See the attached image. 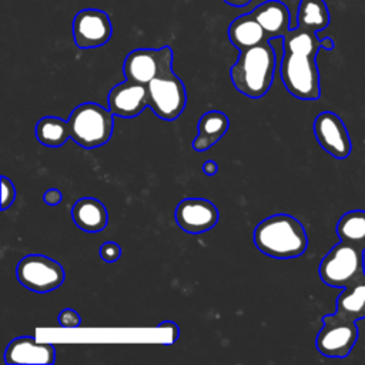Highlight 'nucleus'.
Masks as SVG:
<instances>
[{
	"instance_id": "obj_30",
	"label": "nucleus",
	"mask_w": 365,
	"mask_h": 365,
	"mask_svg": "<svg viewBox=\"0 0 365 365\" xmlns=\"http://www.w3.org/2000/svg\"><path fill=\"white\" fill-rule=\"evenodd\" d=\"M227 4L232 6V7H244L247 6L251 0H224Z\"/></svg>"
},
{
	"instance_id": "obj_15",
	"label": "nucleus",
	"mask_w": 365,
	"mask_h": 365,
	"mask_svg": "<svg viewBox=\"0 0 365 365\" xmlns=\"http://www.w3.org/2000/svg\"><path fill=\"white\" fill-rule=\"evenodd\" d=\"M251 14L261 24L268 38L284 37L291 29L288 7L279 0H268L258 4Z\"/></svg>"
},
{
	"instance_id": "obj_25",
	"label": "nucleus",
	"mask_w": 365,
	"mask_h": 365,
	"mask_svg": "<svg viewBox=\"0 0 365 365\" xmlns=\"http://www.w3.org/2000/svg\"><path fill=\"white\" fill-rule=\"evenodd\" d=\"M58 324L63 328H76L81 324V317L71 308H66L58 315Z\"/></svg>"
},
{
	"instance_id": "obj_29",
	"label": "nucleus",
	"mask_w": 365,
	"mask_h": 365,
	"mask_svg": "<svg viewBox=\"0 0 365 365\" xmlns=\"http://www.w3.org/2000/svg\"><path fill=\"white\" fill-rule=\"evenodd\" d=\"M202 171L207 175H214L218 171V165L215 161H207L202 164Z\"/></svg>"
},
{
	"instance_id": "obj_2",
	"label": "nucleus",
	"mask_w": 365,
	"mask_h": 365,
	"mask_svg": "<svg viewBox=\"0 0 365 365\" xmlns=\"http://www.w3.org/2000/svg\"><path fill=\"white\" fill-rule=\"evenodd\" d=\"M277 56L268 41L240 51L231 67V80L235 88L247 97L258 98L269 90L275 73Z\"/></svg>"
},
{
	"instance_id": "obj_11",
	"label": "nucleus",
	"mask_w": 365,
	"mask_h": 365,
	"mask_svg": "<svg viewBox=\"0 0 365 365\" xmlns=\"http://www.w3.org/2000/svg\"><path fill=\"white\" fill-rule=\"evenodd\" d=\"M314 134L322 150L335 158H346L352 151L349 133L341 117L332 111H322L315 117Z\"/></svg>"
},
{
	"instance_id": "obj_16",
	"label": "nucleus",
	"mask_w": 365,
	"mask_h": 365,
	"mask_svg": "<svg viewBox=\"0 0 365 365\" xmlns=\"http://www.w3.org/2000/svg\"><path fill=\"white\" fill-rule=\"evenodd\" d=\"M228 37L240 51L269 40L261 24L251 13L238 16L231 21L228 27Z\"/></svg>"
},
{
	"instance_id": "obj_18",
	"label": "nucleus",
	"mask_w": 365,
	"mask_h": 365,
	"mask_svg": "<svg viewBox=\"0 0 365 365\" xmlns=\"http://www.w3.org/2000/svg\"><path fill=\"white\" fill-rule=\"evenodd\" d=\"M334 47L335 43L331 37L318 38L315 31L301 27L289 29L288 33L282 37V48L288 53H305L317 56L321 48L332 50Z\"/></svg>"
},
{
	"instance_id": "obj_17",
	"label": "nucleus",
	"mask_w": 365,
	"mask_h": 365,
	"mask_svg": "<svg viewBox=\"0 0 365 365\" xmlns=\"http://www.w3.org/2000/svg\"><path fill=\"white\" fill-rule=\"evenodd\" d=\"M71 215L76 225L87 232H98L104 230L108 222V214L104 204L90 197L76 201Z\"/></svg>"
},
{
	"instance_id": "obj_22",
	"label": "nucleus",
	"mask_w": 365,
	"mask_h": 365,
	"mask_svg": "<svg viewBox=\"0 0 365 365\" xmlns=\"http://www.w3.org/2000/svg\"><path fill=\"white\" fill-rule=\"evenodd\" d=\"M336 234L341 241L365 250V210L345 212L336 224Z\"/></svg>"
},
{
	"instance_id": "obj_6",
	"label": "nucleus",
	"mask_w": 365,
	"mask_h": 365,
	"mask_svg": "<svg viewBox=\"0 0 365 365\" xmlns=\"http://www.w3.org/2000/svg\"><path fill=\"white\" fill-rule=\"evenodd\" d=\"M148 107L163 120H175L184 110L187 93L182 81L173 70L153 78L147 84Z\"/></svg>"
},
{
	"instance_id": "obj_20",
	"label": "nucleus",
	"mask_w": 365,
	"mask_h": 365,
	"mask_svg": "<svg viewBox=\"0 0 365 365\" xmlns=\"http://www.w3.org/2000/svg\"><path fill=\"white\" fill-rule=\"evenodd\" d=\"M335 312L354 321L365 318V279L342 288V292L336 298Z\"/></svg>"
},
{
	"instance_id": "obj_21",
	"label": "nucleus",
	"mask_w": 365,
	"mask_h": 365,
	"mask_svg": "<svg viewBox=\"0 0 365 365\" xmlns=\"http://www.w3.org/2000/svg\"><path fill=\"white\" fill-rule=\"evenodd\" d=\"M329 24V11L324 0H301L297 11V26L311 31H321Z\"/></svg>"
},
{
	"instance_id": "obj_23",
	"label": "nucleus",
	"mask_w": 365,
	"mask_h": 365,
	"mask_svg": "<svg viewBox=\"0 0 365 365\" xmlns=\"http://www.w3.org/2000/svg\"><path fill=\"white\" fill-rule=\"evenodd\" d=\"M37 140L47 147H60L70 137L68 121L47 115L38 120L36 125Z\"/></svg>"
},
{
	"instance_id": "obj_12",
	"label": "nucleus",
	"mask_w": 365,
	"mask_h": 365,
	"mask_svg": "<svg viewBox=\"0 0 365 365\" xmlns=\"http://www.w3.org/2000/svg\"><path fill=\"white\" fill-rule=\"evenodd\" d=\"M218 218L217 207L204 198H185L175 210L178 227L190 234H201L211 230Z\"/></svg>"
},
{
	"instance_id": "obj_26",
	"label": "nucleus",
	"mask_w": 365,
	"mask_h": 365,
	"mask_svg": "<svg viewBox=\"0 0 365 365\" xmlns=\"http://www.w3.org/2000/svg\"><path fill=\"white\" fill-rule=\"evenodd\" d=\"M120 255H121V248L115 242L108 241L100 247V257L106 262H115L120 258Z\"/></svg>"
},
{
	"instance_id": "obj_19",
	"label": "nucleus",
	"mask_w": 365,
	"mask_h": 365,
	"mask_svg": "<svg viewBox=\"0 0 365 365\" xmlns=\"http://www.w3.org/2000/svg\"><path fill=\"white\" fill-rule=\"evenodd\" d=\"M228 117L218 110L208 111L202 114L198 121V135L192 141V148L195 151H205L214 145L228 130Z\"/></svg>"
},
{
	"instance_id": "obj_9",
	"label": "nucleus",
	"mask_w": 365,
	"mask_h": 365,
	"mask_svg": "<svg viewBox=\"0 0 365 365\" xmlns=\"http://www.w3.org/2000/svg\"><path fill=\"white\" fill-rule=\"evenodd\" d=\"M20 284L36 292H48L58 288L64 281L63 267L46 255H27L16 268Z\"/></svg>"
},
{
	"instance_id": "obj_7",
	"label": "nucleus",
	"mask_w": 365,
	"mask_h": 365,
	"mask_svg": "<svg viewBox=\"0 0 365 365\" xmlns=\"http://www.w3.org/2000/svg\"><path fill=\"white\" fill-rule=\"evenodd\" d=\"M322 324L315 339V346L319 354L328 358L348 356L358 339L356 321L334 312L325 315Z\"/></svg>"
},
{
	"instance_id": "obj_4",
	"label": "nucleus",
	"mask_w": 365,
	"mask_h": 365,
	"mask_svg": "<svg viewBox=\"0 0 365 365\" xmlns=\"http://www.w3.org/2000/svg\"><path fill=\"white\" fill-rule=\"evenodd\" d=\"M70 138L91 150L106 144L113 133V113L97 103L77 106L68 118Z\"/></svg>"
},
{
	"instance_id": "obj_5",
	"label": "nucleus",
	"mask_w": 365,
	"mask_h": 365,
	"mask_svg": "<svg viewBox=\"0 0 365 365\" xmlns=\"http://www.w3.org/2000/svg\"><path fill=\"white\" fill-rule=\"evenodd\" d=\"M314 54L284 51L281 80L287 90L301 100H317L321 96L319 71Z\"/></svg>"
},
{
	"instance_id": "obj_24",
	"label": "nucleus",
	"mask_w": 365,
	"mask_h": 365,
	"mask_svg": "<svg viewBox=\"0 0 365 365\" xmlns=\"http://www.w3.org/2000/svg\"><path fill=\"white\" fill-rule=\"evenodd\" d=\"M0 181H1V210H6L13 204L16 198V188L13 182L4 175L0 178Z\"/></svg>"
},
{
	"instance_id": "obj_13",
	"label": "nucleus",
	"mask_w": 365,
	"mask_h": 365,
	"mask_svg": "<svg viewBox=\"0 0 365 365\" xmlns=\"http://www.w3.org/2000/svg\"><path fill=\"white\" fill-rule=\"evenodd\" d=\"M148 106L147 86L125 80L111 88L108 94V110L118 117L131 118Z\"/></svg>"
},
{
	"instance_id": "obj_14",
	"label": "nucleus",
	"mask_w": 365,
	"mask_h": 365,
	"mask_svg": "<svg viewBox=\"0 0 365 365\" xmlns=\"http://www.w3.org/2000/svg\"><path fill=\"white\" fill-rule=\"evenodd\" d=\"M56 352L51 344L37 342L33 336L13 339L4 352L6 364H46L54 362Z\"/></svg>"
},
{
	"instance_id": "obj_3",
	"label": "nucleus",
	"mask_w": 365,
	"mask_h": 365,
	"mask_svg": "<svg viewBox=\"0 0 365 365\" xmlns=\"http://www.w3.org/2000/svg\"><path fill=\"white\" fill-rule=\"evenodd\" d=\"M365 250L339 241L321 259L318 272L324 284L346 288L365 279Z\"/></svg>"
},
{
	"instance_id": "obj_1",
	"label": "nucleus",
	"mask_w": 365,
	"mask_h": 365,
	"mask_svg": "<svg viewBox=\"0 0 365 365\" xmlns=\"http://www.w3.org/2000/svg\"><path fill=\"white\" fill-rule=\"evenodd\" d=\"M257 248L272 258H297L308 247L304 225L289 214H275L262 220L254 231Z\"/></svg>"
},
{
	"instance_id": "obj_27",
	"label": "nucleus",
	"mask_w": 365,
	"mask_h": 365,
	"mask_svg": "<svg viewBox=\"0 0 365 365\" xmlns=\"http://www.w3.org/2000/svg\"><path fill=\"white\" fill-rule=\"evenodd\" d=\"M61 198H63V194L60 190L57 188H50L47 190L44 194H43V201L48 205H57L61 202Z\"/></svg>"
},
{
	"instance_id": "obj_10",
	"label": "nucleus",
	"mask_w": 365,
	"mask_h": 365,
	"mask_svg": "<svg viewBox=\"0 0 365 365\" xmlns=\"http://www.w3.org/2000/svg\"><path fill=\"white\" fill-rule=\"evenodd\" d=\"M113 33L110 17L106 11L86 9L73 20L74 43L78 48H94L106 44Z\"/></svg>"
},
{
	"instance_id": "obj_8",
	"label": "nucleus",
	"mask_w": 365,
	"mask_h": 365,
	"mask_svg": "<svg viewBox=\"0 0 365 365\" xmlns=\"http://www.w3.org/2000/svg\"><path fill=\"white\" fill-rule=\"evenodd\" d=\"M170 70H173V50L168 46L161 48L133 50L128 53L123 64L125 80L144 86Z\"/></svg>"
},
{
	"instance_id": "obj_28",
	"label": "nucleus",
	"mask_w": 365,
	"mask_h": 365,
	"mask_svg": "<svg viewBox=\"0 0 365 365\" xmlns=\"http://www.w3.org/2000/svg\"><path fill=\"white\" fill-rule=\"evenodd\" d=\"M157 327H158V328H170V329H171V332H173L171 344H173V339H174V342L177 341V338H178V335H180V329H178V327H177L174 322H171V321H165V322L158 324Z\"/></svg>"
}]
</instances>
